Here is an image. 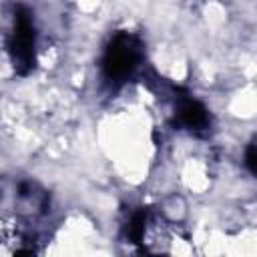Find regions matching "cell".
<instances>
[{
    "label": "cell",
    "mask_w": 257,
    "mask_h": 257,
    "mask_svg": "<svg viewBox=\"0 0 257 257\" xmlns=\"http://www.w3.org/2000/svg\"><path fill=\"white\" fill-rule=\"evenodd\" d=\"M141 60H143L141 40L128 32L116 34L104 50V58H102L104 80L110 86H120L135 74Z\"/></svg>",
    "instance_id": "obj_1"
},
{
    "label": "cell",
    "mask_w": 257,
    "mask_h": 257,
    "mask_svg": "<svg viewBox=\"0 0 257 257\" xmlns=\"http://www.w3.org/2000/svg\"><path fill=\"white\" fill-rule=\"evenodd\" d=\"M34 46H36V32H34L32 16L24 6H18L14 12V28L8 42V50L16 72L26 74L34 66Z\"/></svg>",
    "instance_id": "obj_2"
},
{
    "label": "cell",
    "mask_w": 257,
    "mask_h": 257,
    "mask_svg": "<svg viewBox=\"0 0 257 257\" xmlns=\"http://www.w3.org/2000/svg\"><path fill=\"white\" fill-rule=\"evenodd\" d=\"M177 118L181 126H185L191 133H205L211 126V114L209 110L195 98L179 96L177 98Z\"/></svg>",
    "instance_id": "obj_3"
},
{
    "label": "cell",
    "mask_w": 257,
    "mask_h": 257,
    "mask_svg": "<svg viewBox=\"0 0 257 257\" xmlns=\"http://www.w3.org/2000/svg\"><path fill=\"white\" fill-rule=\"evenodd\" d=\"M245 163L249 167V171L253 175H257V145H251L247 151H245Z\"/></svg>",
    "instance_id": "obj_4"
}]
</instances>
